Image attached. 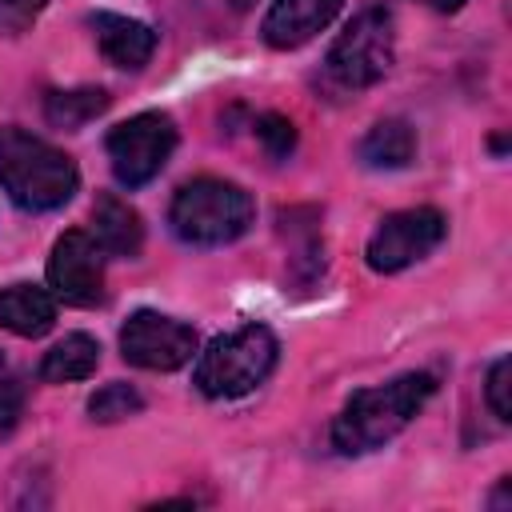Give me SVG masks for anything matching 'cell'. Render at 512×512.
I'll return each instance as SVG.
<instances>
[{
	"mask_svg": "<svg viewBox=\"0 0 512 512\" xmlns=\"http://www.w3.org/2000/svg\"><path fill=\"white\" fill-rule=\"evenodd\" d=\"M436 396L432 372H404L388 384L360 388L348 396L340 416L332 420V444L344 456H364L380 444H388L396 432H404L416 412Z\"/></svg>",
	"mask_w": 512,
	"mask_h": 512,
	"instance_id": "obj_1",
	"label": "cell"
},
{
	"mask_svg": "<svg viewBox=\"0 0 512 512\" xmlns=\"http://www.w3.org/2000/svg\"><path fill=\"white\" fill-rule=\"evenodd\" d=\"M0 184L24 212H52L72 200L80 172L56 144L24 128H0Z\"/></svg>",
	"mask_w": 512,
	"mask_h": 512,
	"instance_id": "obj_2",
	"label": "cell"
},
{
	"mask_svg": "<svg viewBox=\"0 0 512 512\" xmlns=\"http://www.w3.org/2000/svg\"><path fill=\"white\" fill-rule=\"evenodd\" d=\"M256 208L252 196L232 184V180H216V176H196L188 184H180V192L172 196L168 208V224L184 244L196 248H220L232 244L248 232Z\"/></svg>",
	"mask_w": 512,
	"mask_h": 512,
	"instance_id": "obj_3",
	"label": "cell"
},
{
	"mask_svg": "<svg viewBox=\"0 0 512 512\" xmlns=\"http://www.w3.org/2000/svg\"><path fill=\"white\" fill-rule=\"evenodd\" d=\"M276 352H280V344H276L272 328H264V324L232 328V332L216 336L200 352V360H196V388L208 400L248 396L276 368Z\"/></svg>",
	"mask_w": 512,
	"mask_h": 512,
	"instance_id": "obj_4",
	"label": "cell"
},
{
	"mask_svg": "<svg viewBox=\"0 0 512 512\" xmlns=\"http://www.w3.org/2000/svg\"><path fill=\"white\" fill-rule=\"evenodd\" d=\"M396 56V32H392V16L384 8H368L360 12L328 48V76L344 88H368L376 80L388 76Z\"/></svg>",
	"mask_w": 512,
	"mask_h": 512,
	"instance_id": "obj_5",
	"label": "cell"
},
{
	"mask_svg": "<svg viewBox=\"0 0 512 512\" xmlns=\"http://www.w3.org/2000/svg\"><path fill=\"white\" fill-rule=\"evenodd\" d=\"M172 148H176V128L164 112H140V116L116 124L104 140L112 176L124 188H144L148 180H156L160 168L168 164Z\"/></svg>",
	"mask_w": 512,
	"mask_h": 512,
	"instance_id": "obj_6",
	"label": "cell"
},
{
	"mask_svg": "<svg viewBox=\"0 0 512 512\" xmlns=\"http://www.w3.org/2000/svg\"><path fill=\"white\" fill-rule=\"evenodd\" d=\"M196 348H200V340H196L192 324L164 316V312H152V308L132 312L120 328L124 360L136 368H148V372H176L196 356Z\"/></svg>",
	"mask_w": 512,
	"mask_h": 512,
	"instance_id": "obj_7",
	"label": "cell"
},
{
	"mask_svg": "<svg viewBox=\"0 0 512 512\" xmlns=\"http://www.w3.org/2000/svg\"><path fill=\"white\" fill-rule=\"evenodd\" d=\"M448 232V220L436 208H404L392 212L376 224V232L368 236V268L372 272H400L416 260H424L432 248H440Z\"/></svg>",
	"mask_w": 512,
	"mask_h": 512,
	"instance_id": "obj_8",
	"label": "cell"
},
{
	"mask_svg": "<svg viewBox=\"0 0 512 512\" xmlns=\"http://www.w3.org/2000/svg\"><path fill=\"white\" fill-rule=\"evenodd\" d=\"M104 248L92 232L68 228L48 256V288L72 308H92L104 296Z\"/></svg>",
	"mask_w": 512,
	"mask_h": 512,
	"instance_id": "obj_9",
	"label": "cell"
},
{
	"mask_svg": "<svg viewBox=\"0 0 512 512\" xmlns=\"http://www.w3.org/2000/svg\"><path fill=\"white\" fill-rule=\"evenodd\" d=\"M344 0H272L260 24V36L268 48H300L308 44L320 28L332 24V16L340 12Z\"/></svg>",
	"mask_w": 512,
	"mask_h": 512,
	"instance_id": "obj_10",
	"label": "cell"
},
{
	"mask_svg": "<svg viewBox=\"0 0 512 512\" xmlns=\"http://www.w3.org/2000/svg\"><path fill=\"white\" fill-rule=\"evenodd\" d=\"M92 32H96V44L104 52L108 64L116 68H144L156 52V32L132 16H120V12H96L92 20Z\"/></svg>",
	"mask_w": 512,
	"mask_h": 512,
	"instance_id": "obj_11",
	"label": "cell"
},
{
	"mask_svg": "<svg viewBox=\"0 0 512 512\" xmlns=\"http://www.w3.org/2000/svg\"><path fill=\"white\" fill-rule=\"evenodd\" d=\"M92 236L108 256H136L144 248V224L140 212L120 200L116 192H100L92 204Z\"/></svg>",
	"mask_w": 512,
	"mask_h": 512,
	"instance_id": "obj_12",
	"label": "cell"
},
{
	"mask_svg": "<svg viewBox=\"0 0 512 512\" xmlns=\"http://www.w3.org/2000/svg\"><path fill=\"white\" fill-rule=\"evenodd\" d=\"M0 324L16 336H44L56 324V296L40 284H8L0 288Z\"/></svg>",
	"mask_w": 512,
	"mask_h": 512,
	"instance_id": "obj_13",
	"label": "cell"
},
{
	"mask_svg": "<svg viewBox=\"0 0 512 512\" xmlns=\"http://www.w3.org/2000/svg\"><path fill=\"white\" fill-rule=\"evenodd\" d=\"M356 156H360L368 168H384V172H388V168H404V164H412V156H416V132H412L408 120H380V124H372V128L364 132Z\"/></svg>",
	"mask_w": 512,
	"mask_h": 512,
	"instance_id": "obj_14",
	"label": "cell"
},
{
	"mask_svg": "<svg viewBox=\"0 0 512 512\" xmlns=\"http://www.w3.org/2000/svg\"><path fill=\"white\" fill-rule=\"evenodd\" d=\"M100 364V344L88 336V332H72L64 336L60 344H52L40 360V380L44 384H72V380H84L92 376Z\"/></svg>",
	"mask_w": 512,
	"mask_h": 512,
	"instance_id": "obj_15",
	"label": "cell"
},
{
	"mask_svg": "<svg viewBox=\"0 0 512 512\" xmlns=\"http://www.w3.org/2000/svg\"><path fill=\"white\" fill-rule=\"evenodd\" d=\"M104 108H108L104 88H72V92H48L44 96V116L56 128H80V124L96 120Z\"/></svg>",
	"mask_w": 512,
	"mask_h": 512,
	"instance_id": "obj_16",
	"label": "cell"
},
{
	"mask_svg": "<svg viewBox=\"0 0 512 512\" xmlns=\"http://www.w3.org/2000/svg\"><path fill=\"white\" fill-rule=\"evenodd\" d=\"M140 408H144V396H140L132 384H124V380L104 384V388L88 400V416H92V420H100V424H112V420L136 416Z\"/></svg>",
	"mask_w": 512,
	"mask_h": 512,
	"instance_id": "obj_17",
	"label": "cell"
},
{
	"mask_svg": "<svg viewBox=\"0 0 512 512\" xmlns=\"http://www.w3.org/2000/svg\"><path fill=\"white\" fill-rule=\"evenodd\" d=\"M256 140L264 144V152H268L272 160H288L292 148H296V128H292L288 116L264 112V116H256Z\"/></svg>",
	"mask_w": 512,
	"mask_h": 512,
	"instance_id": "obj_18",
	"label": "cell"
},
{
	"mask_svg": "<svg viewBox=\"0 0 512 512\" xmlns=\"http://www.w3.org/2000/svg\"><path fill=\"white\" fill-rule=\"evenodd\" d=\"M508 388H512V360L508 356H500L492 368H488V408L496 412V420H512V396H508Z\"/></svg>",
	"mask_w": 512,
	"mask_h": 512,
	"instance_id": "obj_19",
	"label": "cell"
},
{
	"mask_svg": "<svg viewBox=\"0 0 512 512\" xmlns=\"http://www.w3.org/2000/svg\"><path fill=\"white\" fill-rule=\"evenodd\" d=\"M48 0H0V36H16L24 32L40 12H44Z\"/></svg>",
	"mask_w": 512,
	"mask_h": 512,
	"instance_id": "obj_20",
	"label": "cell"
},
{
	"mask_svg": "<svg viewBox=\"0 0 512 512\" xmlns=\"http://www.w3.org/2000/svg\"><path fill=\"white\" fill-rule=\"evenodd\" d=\"M20 412H24V384L12 380V376H4L0 380V436H8L16 428Z\"/></svg>",
	"mask_w": 512,
	"mask_h": 512,
	"instance_id": "obj_21",
	"label": "cell"
},
{
	"mask_svg": "<svg viewBox=\"0 0 512 512\" xmlns=\"http://www.w3.org/2000/svg\"><path fill=\"white\" fill-rule=\"evenodd\" d=\"M428 8H440V12H452V8H460L464 0H424Z\"/></svg>",
	"mask_w": 512,
	"mask_h": 512,
	"instance_id": "obj_22",
	"label": "cell"
},
{
	"mask_svg": "<svg viewBox=\"0 0 512 512\" xmlns=\"http://www.w3.org/2000/svg\"><path fill=\"white\" fill-rule=\"evenodd\" d=\"M0 368H4V356H0Z\"/></svg>",
	"mask_w": 512,
	"mask_h": 512,
	"instance_id": "obj_23",
	"label": "cell"
}]
</instances>
